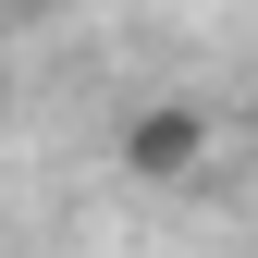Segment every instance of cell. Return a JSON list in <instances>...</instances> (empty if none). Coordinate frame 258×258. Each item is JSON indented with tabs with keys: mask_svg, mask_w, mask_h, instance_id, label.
I'll use <instances>...</instances> for the list:
<instances>
[{
	"mask_svg": "<svg viewBox=\"0 0 258 258\" xmlns=\"http://www.w3.org/2000/svg\"><path fill=\"white\" fill-rule=\"evenodd\" d=\"M0 111H13V61H0Z\"/></svg>",
	"mask_w": 258,
	"mask_h": 258,
	"instance_id": "obj_2",
	"label": "cell"
},
{
	"mask_svg": "<svg viewBox=\"0 0 258 258\" xmlns=\"http://www.w3.org/2000/svg\"><path fill=\"white\" fill-rule=\"evenodd\" d=\"M111 172L136 184V197H184V184L221 172V111L209 99H136L111 123Z\"/></svg>",
	"mask_w": 258,
	"mask_h": 258,
	"instance_id": "obj_1",
	"label": "cell"
}]
</instances>
